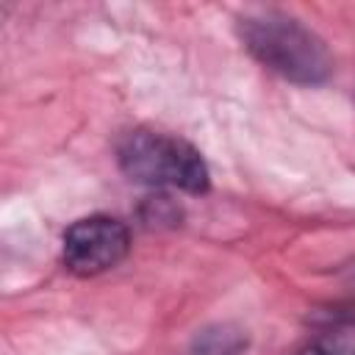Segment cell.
Listing matches in <instances>:
<instances>
[{"instance_id":"cell-4","label":"cell","mask_w":355,"mask_h":355,"mask_svg":"<svg viewBox=\"0 0 355 355\" xmlns=\"http://www.w3.org/2000/svg\"><path fill=\"white\" fill-rule=\"evenodd\" d=\"M247 336L230 324H214L197 333L186 355H244Z\"/></svg>"},{"instance_id":"cell-1","label":"cell","mask_w":355,"mask_h":355,"mask_svg":"<svg viewBox=\"0 0 355 355\" xmlns=\"http://www.w3.org/2000/svg\"><path fill=\"white\" fill-rule=\"evenodd\" d=\"M244 47L266 69L294 83H324L333 72V55L324 39L283 11H255L239 17Z\"/></svg>"},{"instance_id":"cell-5","label":"cell","mask_w":355,"mask_h":355,"mask_svg":"<svg viewBox=\"0 0 355 355\" xmlns=\"http://www.w3.org/2000/svg\"><path fill=\"white\" fill-rule=\"evenodd\" d=\"M300 355H355V352H352V349H344V347H327V344H316V347L302 349Z\"/></svg>"},{"instance_id":"cell-3","label":"cell","mask_w":355,"mask_h":355,"mask_svg":"<svg viewBox=\"0 0 355 355\" xmlns=\"http://www.w3.org/2000/svg\"><path fill=\"white\" fill-rule=\"evenodd\" d=\"M130 247L128 227L114 216H83L64 233V263L72 275L94 277L114 269Z\"/></svg>"},{"instance_id":"cell-2","label":"cell","mask_w":355,"mask_h":355,"mask_svg":"<svg viewBox=\"0 0 355 355\" xmlns=\"http://www.w3.org/2000/svg\"><path fill=\"white\" fill-rule=\"evenodd\" d=\"M122 172L147 186H169L189 194H202L208 189V166L197 147L186 139L139 128L130 130L116 150Z\"/></svg>"}]
</instances>
